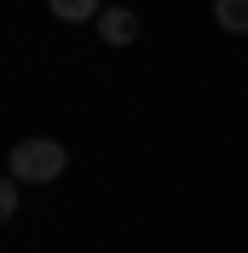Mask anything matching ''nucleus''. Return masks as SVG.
<instances>
[{
	"label": "nucleus",
	"instance_id": "f03ea898",
	"mask_svg": "<svg viewBox=\"0 0 248 253\" xmlns=\"http://www.w3.org/2000/svg\"><path fill=\"white\" fill-rule=\"evenodd\" d=\"M98 35H104L110 46H133V41H139V12H127V6H104V12H98Z\"/></svg>",
	"mask_w": 248,
	"mask_h": 253
},
{
	"label": "nucleus",
	"instance_id": "39448f33",
	"mask_svg": "<svg viewBox=\"0 0 248 253\" xmlns=\"http://www.w3.org/2000/svg\"><path fill=\"white\" fill-rule=\"evenodd\" d=\"M17 213V178H6V184H0V219H12Z\"/></svg>",
	"mask_w": 248,
	"mask_h": 253
},
{
	"label": "nucleus",
	"instance_id": "20e7f679",
	"mask_svg": "<svg viewBox=\"0 0 248 253\" xmlns=\"http://www.w3.org/2000/svg\"><path fill=\"white\" fill-rule=\"evenodd\" d=\"M214 17H219V29L248 35V0H214Z\"/></svg>",
	"mask_w": 248,
	"mask_h": 253
},
{
	"label": "nucleus",
	"instance_id": "7ed1b4c3",
	"mask_svg": "<svg viewBox=\"0 0 248 253\" xmlns=\"http://www.w3.org/2000/svg\"><path fill=\"white\" fill-rule=\"evenodd\" d=\"M47 12L58 17V23H87V17L98 23V12H104V6H98V0H47Z\"/></svg>",
	"mask_w": 248,
	"mask_h": 253
},
{
	"label": "nucleus",
	"instance_id": "f257e3e1",
	"mask_svg": "<svg viewBox=\"0 0 248 253\" xmlns=\"http://www.w3.org/2000/svg\"><path fill=\"white\" fill-rule=\"evenodd\" d=\"M63 167H69V156L58 138H23L6 156V178H17V184H52Z\"/></svg>",
	"mask_w": 248,
	"mask_h": 253
}]
</instances>
